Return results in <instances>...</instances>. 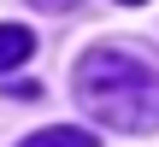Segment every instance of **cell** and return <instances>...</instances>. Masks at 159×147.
I'll return each mask as SVG.
<instances>
[{"instance_id": "6da1fadb", "label": "cell", "mask_w": 159, "mask_h": 147, "mask_svg": "<svg viewBox=\"0 0 159 147\" xmlns=\"http://www.w3.org/2000/svg\"><path fill=\"white\" fill-rule=\"evenodd\" d=\"M71 88L83 112L106 130L124 136H153L159 130V65H148L130 41H100L71 65Z\"/></svg>"}, {"instance_id": "7a4b0ae2", "label": "cell", "mask_w": 159, "mask_h": 147, "mask_svg": "<svg viewBox=\"0 0 159 147\" xmlns=\"http://www.w3.org/2000/svg\"><path fill=\"white\" fill-rule=\"evenodd\" d=\"M35 53V35L24 29V24H0V71H12V65H24Z\"/></svg>"}, {"instance_id": "3957f363", "label": "cell", "mask_w": 159, "mask_h": 147, "mask_svg": "<svg viewBox=\"0 0 159 147\" xmlns=\"http://www.w3.org/2000/svg\"><path fill=\"white\" fill-rule=\"evenodd\" d=\"M18 147H94V136H89V130H71V124H47V130L24 136Z\"/></svg>"}, {"instance_id": "5b68a950", "label": "cell", "mask_w": 159, "mask_h": 147, "mask_svg": "<svg viewBox=\"0 0 159 147\" xmlns=\"http://www.w3.org/2000/svg\"><path fill=\"white\" fill-rule=\"evenodd\" d=\"M118 6H142V0H118Z\"/></svg>"}, {"instance_id": "277c9868", "label": "cell", "mask_w": 159, "mask_h": 147, "mask_svg": "<svg viewBox=\"0 0 159 147\" xmlns=\"http://www.w3.org/2000/svg\"><path fill=\"white\" fill-rule=\"evenodd\" d=\"M35 6H47V12H65V6H77V0H35Z\"/></svg>"}]
</instances>
